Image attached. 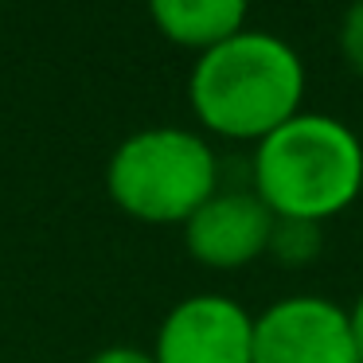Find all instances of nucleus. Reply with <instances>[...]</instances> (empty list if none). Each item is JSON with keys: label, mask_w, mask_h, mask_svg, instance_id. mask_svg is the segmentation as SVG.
Segmentation results:
<instances>
[{"label": "nucleus", "mask_w": 363, "mask_h": 363, "mask_svg": "<svg viewBox=\"0 0 363 363\" xmlns=\"http://www.w3.org/2000/svg\"><path fill=\"white\" fill-rule=\"evenodd\" d=\"M188 98L203 129L235 141H262L301 113L305 63L281 35L242 28L199 51Z\"/></svg>", "instance_id": "1"}, {"label": "nucleus", "mask_w": 363, "mask_h": 363, "mask_svg": "<svg viewBox=\"0 0 363 363\" xmlns=\"http://www.w3.org/2000/svg\"><path fill=\"white\" fill-rule=\"evenodd\" d=\"M363 188V141L328 113H293L254 149V196L274 219L324 223Z\"/></svg>", "instance_id": "2"}, {"label": "nucleus", "mask_w": 363, "mask_h": 363, "mask_svg": "<svg viewBox=\"0 0 363 363\" xmlns=\"http://www.w3.org/2000/svg\"><path fill=\"white\" fill-rule=\"evenodd\" d=\"M106 191L141 223H188L219 191V160L207 137L180 125L137 129L106 164Z\"/></svg>", "instance_id": "3"}, {"label": "nucleus", "mask_w": 363, "mask_h": 363, "mask_svg": "<svg viewBox=\"0 0 363 363\" xmlns=\"http://www.w3.org/2000/svg\"><path fill=\"white\" fill-rule=\"evenodd\" d=\"M254 363H359L347 308L324 297H285L254 316Z\"/></svg>", "instance_id": "4"}, {"label": "nucleus", "mask_w": 363, "mask_h": 363, "mask_svg": "<svg viewBox=\"0 0 363 363\" xmlns=\"http://www.w3.org/2000/svg\"><path fill=\"white\" fill-rule=\"evenodd\" d=\"M157 363H254V316L219 293H196L160 320Z\"/></svg>", "instance_id": "5"}, {"label": "nucleus", "mask_w": 363, "mask_h": 363, "mask_svg": "<svg viewBox=\"0 0 363 363\" xmlns=\"http://www.w3.org/2000/svg\"><path fill=\"white\" fill-rule=\"evenodd\" d=\"M274 215L250 191H215L188 223H184V246L199 266L238 269L262 258L269 246Z\"/></svg>", "instance_id": "6"}, {"label": "nucleus", "mask_w": 363, "mask_h": 363, "mask_svg": "<svg viewBox=\"0 0 363 363\" xmlns=\"http://www.w3.org/2000/svg\"><path fill=\"white\" fill-rule=\"evenodd\" d=\"M157 32L191 51H207L242 32L250 0H145Z\"/></svg>", "instance_id": "7"}, {"label": "nucleus", "mask_w": 363, "mask_h": 363, "mask_svg": "<svg viewBox=\"0 0 363 363\" xmlns=\"http://www.w3.org/2000/svg\"><path fill=\"white\" fill-rule=\"evenodd\" d=\"M324 250V230L313 219H274L266 254H274L281 266H308Z\"/></svg>", "instance_id": "8"}, {"label": "nucleus", "mask_w": 363, "mask_h": 363, "mask_svg": "<svg viewBox=\"0 0 363 363\" xmlns=\"http://www.w3.org/2000/svg\"><path fill=\"white\" fill-rule=\"evenodd\" d=\"M340 51H344L347 67L363 74V0H352V9L344 12L340 24Z\"/></svg>", "instance_id": "9"}, {"label": "nucleus", "mask_w": 363, "mask_h": 363, "mask_svg": "<svg viewBox=\"0 0 363 363\" xmlns=\"http://www.w3.org/2000/svg\"><path fill=\"white\" fill-rule=\"evenodd\" d=\"M86 363H157V359H152V352H145V347L110 344V347H102V352H94Z\"/></svg>", "instance_id": "10"}, {"label": "nucleus", "mask_w": 363, "mask_h": 363, "mask_svg": "<svg viewBox=\"0 0 363 363\" xmlns=\"http://www.w3.org/2000/svg\"><path fill=\"white\" fill-rule=\"evenodd\" d=\"M347 320H352V340H355V352H359V363H363V293H359V301L352 305Z\"/></svg>", "instance_id": "11"}]
</instances>
